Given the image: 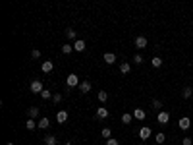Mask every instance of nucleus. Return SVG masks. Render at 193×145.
I'll return each mask as SVG.
<instances>
[{
	"instance_id": "dca6fc26",
	"label": "nucleus",
	"mask_w": 193,
	"mask_h": 145,
	"mask_svg": "<svg viewBox=\"0 0 193 145\" xmlns=\"http://www.w3.org/2000/svg\"><path fill=\"white\" fill-rule=\"evenodd\" d=\"M191 95H193V89H191V87H186V89L182 91V97H183V99H189Z\"/></svg>"
},
{
	"instance_id": "a878e982",
	"label": "nucleus",
	"mask_w": 193,
	"mask_h": 145,
	"mask_svg": "<svg viewBox=\"0 0 193 145\" xmlns=\"http://www.w3.org/2000/svg\"><path fill=\"white\" fill-rule=\"evenodd\" d=\"M29 116H31V118L39 116V109H35V106H33V109H29Z\"/></svg>"
},
{
	"instance_id": "c756f323",
	"label": "nucleus",
	"mask_w": 193,
	"mask_h": 145,
	"mask_svg": "<svg viewBox=\"0 0 193 145\" xmlns=\"http://www.w3.org/2000/svg\"><path fill=\"white\" fill-rule=\"evenodd\" d=\"M133 62H135V64H141V62H143V56H141V54H135Z\"/></svg>"
},
{
	"instance_id": "473e14b6",
	"label": "nucleus",
	"mask_w": 193,
	"mask_h": 145,
	"mask_svg": "<svg viewBox=\"0 0 193 145\" xmlns=\"http://www.w3.org/2000/svg\"><path fill=\"white\" fill-rule=\"evenodd\" d=\"M106 145H118V141H116V139H108V141H106Z\"/></svg>"
},
{
	"instance_id": "6e6552de",
	"label": "nucleus",
	"mask_w": 193,
	"mask_h": 145,
	"mask_svg": "<svg viewBox=\"0 0 193 145\" xmlns=\"http://www.w3.org/2000/svg\"><path fill=\"white\" fill-rule=\"evenodd\" d=\"M133 116H135V120H145V110H143V109H135L133 110Z\"/></svg>"
},
{
	"instance_id": "f704fd0d",
	"label": "nucleus",
	"mask_w": 193,
	"mask_h": 145,
	"mask_svg": "<svg viewBox=\"0 0 193 145\" xmlns=\"http://www.w3.org/2000/svg\"><path fill=\"white\" fill-rule=\"evenodd\" d=\"M8 145H14V143H8Z\"/></svg>"
},
{
	"instance_id": "f257e3e1",
	"label": "nucleus",
	"mask_w": 193,
	"mask_h": 145,
	"mask_svg": "<svg viewBox=\"0 0 193 145\" xmlns=\"http://www.w3.org/2000/svg\"><path fill=\"white\" fill-rule=\"evenodd\" d=\"M66 83H68V87H75V85H79V77H77L75 74H70V76L66 77Z\"/></svg>"
},
{
	"instance_id": "a211bd4d",
	"label": "nucleus",
	"mask_w": 193,
	"mask_h": 145,
	"mask_svg": "<svg viewBox=\"0 0 193 145\" xmlns=\"http://www.w3.org/2000/svg\"><path fill=\"white\" fill-rule=\"evenodd\" d=\"M101 135H102V138H106V139H110V135H112V132H110V128H102Z\"/></svg>"
},
{
	"instance_id": "20e7f679",
	"label": "nucleus",
	"mask_w": 193,
	"mask_h": 145,
	"mask_svg": "<svg viewBox=\"0 0 193 145\" xmlns=\"http://www.w3.org/2000/svg\"><path fill=\"white\" fill-rule=\"evenodd\" d=\"M31 91H33V93H43V83H41V81H33V83H31Z\"/></svg>"
},
{
	"instance_id": "bb28decb",
	"label": "nucleus",
	"mask_w": 193,
	"mask_h": 145,
	"mask_svg": "<svg viewBox=\"0 0 193 145\" xmlns=\"http://www.w3.org/2000/svg\"><path fill=\"white\" fill-rule=\"evenodd\" d=\"M52 101H54V103H60V101H62V95H60V93L52 95Z\"/></svg>"
},
{
	"instance_id": "393cba45",
	"label": "nucleus",
	"mask_w": 193,
	"mask_h": 145,
	"mask_svg": "<svg viewBox=\"0 0 193 145\" xmlns=\"http://www.w3.org/2000/svg\"><path fill=\"white\" fill-rule=\"evenodd\" d=\"M106 99H108V93H106V91H101V93H98V101H102V103H104Z\"/></svg>"
},
{
	"instance_id": "2eb2a0df",
	"label": "nucleus",
	"mask_w": 193,
	"mask_h": 145,
	"mask_svg": "<svg viewBox=\"0 0 193 145\" xmlns=\"http://www.w3.org/2000/svg\"><path fill=\"white\" fill-rule=\"evenodd\" d=\"M129 70H131V66L128 64V62H122L120 64V72L122 74H129Z\"/></svg>"
},
{
	"instance_id": "9b49d317",
	"label": "nucleus",
	"mask_w": 193,
	"mask_h": 145,
	"mask_svg": "<svg viewBox=\"0 0 193 145\" xmlns=\"http://www.w3.org/2000/svg\"><path fill=\"white\" fill-rule=\"evenodd\" d=\"M48 126H50V122H48V118H41L39 122H37V128H41V130H47Z\"/></svg>"
},
{
	"instance_id": "f3484780",
	"label": "nucleus",
	"mask_w": 193,
	"mask_h": 145,
	"mask_svg": "<svg viewBox=\"0 0 193 145\" xmlns=\"http://www.w3.org/2000/svg\"><path fill=\"white\" fill-rule=\"evenodd\" d=\"M44 143L47 145H56V138L54 135H47V138H44Z\"/></svg>"
},
{
	"instance_id": "aec40b11",
	"label": "nucleus",
	"mask_w": 193,
	"mask_h": 145,
	"mask_svg": "<svg viewBox=\"0 0 193 145\" xmlns=\"http://www.w3.org/2000/svg\"><path fill=\"white\" fill-rule=\"evenodd\" d=\"M131 120H133V114H124L122 116V124H129Z\"/></svg>"
},
{
	"instance_id": "c85d7f7f",
	"label": "nucleus",
	"mask_w": 193,
	"mask_h": 145,
	"mask_svg": "<svg viewBox=\"0 0 193 145\" xmlns=\"http://www.w3.org/2000/svg\"><path fill=\"white\" fill-rule=\"evenodd\" d=\"M41 95H43V99H50V97H52V93H50V91H47V89H44Z\"/></svg>"
},
{
	"instance_id": "0eeeda50",
	"label": "nucleus",
	"mask_w": 193,
	"mask_h": 145,
	"mask_svg": "<svg viewBox=\"0 0 193 145\" xmlns=\"http://www.w3.org/2000/svg\"><path fill=\"white\" fill-rule=\"evenodd\" d=\"M104 62L106 64H114L116 62V54L114 52H104Z\"/></svg>"
},
{
	"instance_id": "ddd939ff",
	"label": "nucleus",
	"mask_w": 193,
	"mask_h": 145,
	"mask_svg": "<svg viewBox=\"0 0 193 145\" xmlns=\"http://www.w3.org/2000/svg\"><path fill=\"white\" fill-rule=\"evenodd\" d=\"M180 128H182V130H187V128L191 126V122H189V118H180Z\"/></svg>"
},
{
	"instance_id": "7ed1b4c3",
	"label": "nucleus",
	"mask_w": 193,
	"mask_h": 145,
	"mask_svg": "<svg viewBox=\"0 0 193 145\" xmlns=\"http://www.w3.org/2000/svg\"><path fill=\"white\" fill-rule=\"evenodd\" d=\"M139 138H141V139H149L151 138V128L143 126L141 130H139Z\"/></svg>"
},
{
	"instance_id": "cd10ccee",
	"label": "nucleus",
	"mask_w": 193,
	"mask_h": 145,
	"mask_svg": "<svg viewBox=\"0 0 193 145\" xmlns=\"http://www.w3.org/2000/svg\"><path fill=\"white\" fill-rule=\"evenodd\" d=\"M153 106H155V109H162V103L158 101V99H155V101H153Z\"/></svg>"
},
{
	"instance_id": "b1692460",
	"label": "nucleus",
	"mask_w": 193,
	"mask_h": 145,
	"mask_svg": "<svg viewBox=\"0 0 193 145\" xmlns=\"http://www.w3.org/2000/svg\"><path fill=\"white\" fill-rule=\"evenodd\" d=\"M25 126H27V130H33V128L37 126V122H35L33 118H29V120H27V124H25Z\"/></svg>"
},
{
	"instance_id": "2f4dec72",
	"label": "nucleus",
	"mask_w": 193,
	"mask_h": 145,
	"mask_svg": "<svg viewBox=\"0 0 193 145\" xmlns=\"http://www.w3.org/2000/svg\"><path fill=\"white\" fill-rule=\"evenodd\" d=\"M31 58H41V52L39 51H33L31 52Z\"/></svg>"
},
{
	"instance_id": "4468645a",
	"label": "nucleus",
	"mask_w": 193,
	"mask_h": 145,
	"mask_svg": "<svg viewBox=\"0 0 193 145\" xmlns=\"http://www.w3.org/2000/svg\"><path fill=\"white\" fill-rule=\"evenodd\" d=\"M97 116L98 118H108V110L102 106V109H97Z\"/></svg>"
},
{
	"instance_id": "72a5a7b5",
	"label": "nucleus",
	"mask_w": 193,
	"mask_h": 145,
	"mask_svg": "<svg viewBox=\"0 0 193 145\" xmlns=\"http://www.w3.org/2000/svg\"><path fill=\"white\" fill-rule=\"evenodd\" d=\"M64 145H72V143H64Z\"/></svg>"
},
{
	"instance_id": "9d476101",
	"label": "nucleus",
	"mask_w": 193,
	"mask_h": 145,
	"mask_svg": "<svg viewBox=\"0 0 193 145\" xmlns=\"http://www.w3.org/2000/svg\"><path fill=\"white\" fill-rule=\"evenodd\" d=\"M79 89H81V93H89L91 91V81H81Z\"/></svg>"
},
{
	"instance_id": "423d86ee",
	"label": "nucleus",
	"mask_w": 193,
	"mask_h": 145,
	"mask_svg": "<svg viewBox=\"0 0 193 145\" xmlns=\"http://www.w3.org/2000/svg\"><path fill=\"white\" fill-rule=\"evenodd\" d=\"M73 51H77V52H83L85 51V41H75V43H73Z\"/></svg>"
},
{
	"instance_id": "7c9ffc66",
	"label": "nucleus",
	"mask_w": 193,
	"mask_h": 145,
	"mask_svg": "<svg viewBox=\"0 0 193 145\" xmlns=\"http://www.w3.org/2000/svg\"><path fill=\"white\" fill-rule=\"evenodd\" d=\"M183 145H193V141H191V138H183V141H182Z\"/></svg>"
},
{
	"instance_id": "412c9836",
	"label": "nucleus",
	"mask_w": 193,
	"mask_h": 145,
	"mask_svg": "<svg viewBox=\"0 0 193 145\" xmlns=\"http://www.w3.org/2000/svg\"><path fill=\"white\" fill-rule=\"evenodd\" d=\"M155 141H157V143H164V141H166V135H164L162 132H160V134H157V138H155Z\"/></svg>"
},
{
	"instance_id": "f03ea898",
	"label": "nucleus",
	"mask_w": 193,
	"mask_h": 145,
	"mask_svg": "<svg viewBox=\"0 0 193 145\" xmlns=\"http://www.w3.org/2000/svg\"><path fill=\"white\" fill-rule=\"evenodd\" d=\"M135 47H137V48H145V47H147V39H145L143 35L135 37Z\"/></svg>"
},
{
	"instance_id": "5701e85b",
	"label": "nucleus",
	"mask_w": 193,
	"mask_h": 145,
	"mask_svg": "<svg viewBox=\"0 0 193 145\" xmlns=\"http://www.w3.org/2000/svg\"><path fill=\"white\" fill-rule=\"evenodd\" d=\"M72 51H73V47H72V45H64V47H62V52H64V54H70Z\"/></svg>"
},
{
	"instance_id": "f8f14e48",
	"label": "nucleus",
	"mask_w": 193,
	"mask_h": 145,
	"mask_svg": "<svg viewBox=\"0 0 193 145\" xmlns=\"http://www.w3.org/2000/svg\"><path fill=\"white\" fill-rule=\"evenodd\" d=\"M52 68H54V64H52L50 60H44V62H43V72H44V74L52 72Z\"/></svg>"
},
{
	"instance_id": "1a4fd4ad",
	"label": "nucleus",
	"mask_w": 193,
	"mask_h": 145,
	"mask_svg": "<svg viewBox=\"0 0 193 145\" xmlns=\"http://www.w3.org/2000/svg\"><path fill=\"white\" fill-rule=\"evenodd\" d=\"M56 120H58L60 124H64L66 120H68V112H66V110H60V112H56Z\"/></svg>"
},
{
	"instance_id": "4be33fe9",
	"label": "nucleus",
	"mask_w": 193,
	"mask_h": 145,
	"mask_svg": "<svg viewBox=\"0 0 193 145\" xmlns=\"http://www.w3.org/2000/svg\"><path fill=\"white\" fill-rule=\"evenodd\" d=\"M66 37H68V39H75V31H73L72 27L66 29Z\"/></svg>"
},
{
	"instance_id": "39448f33",
	"label": "nucleus",
	"mask_w": 193,
	"mask_h": 145,
	"mask_svg": "<svg viewBox=\"0 0 193 145\" xmlns=\"http://www.w3.org/2000/svg\"><path fill=\"white\" fill-rule=\"evenodd\" d=\"M158 122H160V124H168V122H170V114L164 112V110H162V112H158Z\"/></svg>"
},
{
	"instance_id": "6ab92c4d",
	"label": "nucleus",
	"mask_w": 193,
	"mask_h": 145,
	"mask_svg": "<svg viewBox=\"0 0 193 145\" xmlns=\"http://www.w3.org/2000/svg\"><path fill=\"white\" fill-rule=\"evenodd\" d=\"M151 64H153L155 68H160V66H162V60H160V58H158V56H155L153 60H151Z\"/></svg>"
}]
</instances>
